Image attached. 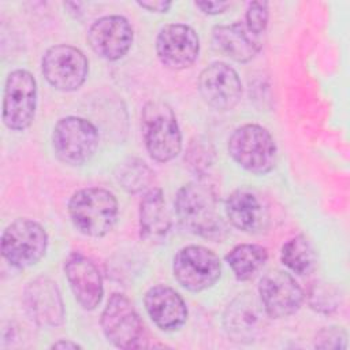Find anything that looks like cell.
<instances>
[{
  "label": "cell",
  "mask_w": 350,
  "mask_h": 350,
  "mask_svg": "<svg viewBox=\"0 0 350 350\" xmlns=\"http://www.w3.org/2000/svg\"><path fill=\"white\" fill-rule=\"evenodd\" d=\"M175 211L180 224L190 232L211 241L227 235V223L217 209V197L212 186L190 182L175 197Z\"/></svg>",
  "instance_id": "6da1fadb"
},
{
  "label": "cell",
  "mask_w": 350,
  "mask_h": 350,
  "mask_svg": "<svg viewBox=\"0 0 350 350\" xmlns=\"http://www.w3.org/2000/svg\"><path fill=\"white\" fill-rule=\"evenodd\" d=\"M118 200L103 187H86L72 194L68 215L74 227L88 237H104L118 219Z\"/></svg>",
  "instance_id": "7a4b0ae2"
},
{
  "label": "cell",
  "mask_w": 350,
  "mask_h": 350,
  "mask_svg": "<svg viewBox=\"0 0 350 350\" xmlns=\"http://www.w3.org/2000/svg\"><path fill=\"white\" fill-rule=\"evenodd\" d=\"M142 137L150 157L167 163L182 149V134L171 107L163 101H149L141 115Z\"/></svg>",
  "instance_id": "3957f363"
},
{
  "label": "cell",
  "mask_w": 350,
  "mask_h": 350,
  "mask_svg": "<svg viewBox=\"0 0 350 350\" xmlns=\"http://www.w3.org/2000/svg\"><path fill=\"white\" fill-rule=\"evenodd\" d=\"M228 153L246 171L264 175L276 163V144L271 133L260 124H243L228 138Z\"/></svg>",
  "instance_id": "277c9868"
},
{
  "label": "cell",
  "mask_w": 350,
  "mask_h": 350,
  "mask_svg": "<svg viewBox=\"0 0 350 350\" xmlns=\"http://www.w3.org/2000/svg\"><path fill=\"white\" fill-rule=\"evenodd\" d=\"M101 328L107 339L119 349L148 347L145 327L130 299L119 293L109 297L101 314Z\"/></svg>",
  "instance_id": "5b68a950"
},
{
  "label": "cell",
  "mask_w": 350,
  "mask_h": 350,
  "mask_svg": "<svg viewBox=\"0 0 350 350\" xmlns=\"http://www.w3.org/2000/svg\"><path fill=\"white\" fill-rule=\"evenodd\" d=\"M48 234L45 228L30 219H16L5 227L1 235L3 257L16 268L37 264L45 254Z\"/></svg>",
  "instance_id": "8992f818"
},
{
  "label": "cell",
  "mask_w": 350,
  "mask_h": 350,
  "mask_svg": "<svg viewBox=\"0 0 350 350\" xmlns=\"http://www.w3.org/2000/svg\"><path fill=\"white\" fill-rule=\"evenodd\" d=\"M57 159L68 165H81L92 159L98 146V133L93 123L79 116L60 119L52 133Z\"/></svg>",
  "instance_id": "52a82bcc"
},
{
  "label": "cell",
  "mask_w": 350,
  "mask_h": 350,
  "mask_svg": "<svg viewBox=\"0 0 350 350\" xmlns=\"http://www.w3.org/2000/svg\"><path fill=\"white\" fill-rule=\"evenodd\" d=\"M172 272L182 287L198 293L212 287L219 280L221 264L219 257L208 247L190 245L175 254Z\"/></svg>",
  "instance_id": "ba28073f"
},
{
  "label": "cell",
  "mask_w": 350,
  "mask_h": 350,
  "mask_svg": "<svg viewBox=\"0 0 350 350\" xmlns=\"http://www.w3.org/2000/svg\"><path fill=\"white\" fill-rule=\"evenodd\" d=\"M37 83L26 70L8 74L3 97V122L10 130H26L36 113Z\"/></svg>",
  "instance_id": "9c48e42d"
},
{
  "label": "cell",
  "mask_w": 350,
  "mask_h": 350,
  "mask_svg": "<svg viewBox=\"0 0 350 350\" xmlns=\"http://www.w3.org/2000/svg\"><path fill=\"white\" fill-rule=\"evenodd\" d=\"M45 79L62 92H72L83 85L89 72V63L82 51L60 44L51 46L41 63Z\"/></svg>",
  "instance_id": "30bf717a"
},
{
  "label": "cell",
  "mask_w": 350,
  "mask_h": 350,
  "mask_svg": "<svg viewBox=\"0 0 350 350\" xmlns=\"http://www.w3.org/2000/svg\"><path fill=\"white\" fill-rule=\"evenodd\" d=\"M198 92L202 100L216 111L232 109L242 96L238 72L228 64L215 62L198 77Z\"/></svg>",
  "instance_id": "8fae6325"
},
{
  "label": "cell",
  "mask_w": 350,
  "mask_h": 350,
  "mask_svg": "<svg viewBox=\"0 0 350 350\" xmlns=\"http://www.w3.org/2000/svg\"><path fill=\"white\" fill-rule=\"evenodd\" d=\"M200 51V40L193 27L182 23L164 26L156 38V53L163 66L171 70L190 67Z\"/></svg>",
  "instance_id": "7c38bea8"
},
{
  "label": "cell",
  "mask_w": 350,
  "mask_h": 350,
  "mask_svg": "<svg viewBox=\"0 0 350 350\" xmlns=\"http://www.w3.org/2000/svg\"><path fill=\"white\" fill-rule=\"evenodd\" d=\"M260 301L272 319L294 314L304 302V291L295 279L284 271L267 273L258 286Z\"/></svg>",
  "instance_id": "4fadbf2b"
},
{
  "label": "cell",
  "mask_w": 350,
  "mask_h": 350,
  "mask_svg": "<svg viewBox=\"0 0 350 350\" xmlns=\"http://www.w3.org/2000/svg\"><path fill=\"white\" fill-rule=\"evenodd\" d=\"M267 317L269 316L261 301L252 293H243L227 306L224 313V327L232 340L250 343L257 340L267 327Z\"/></svg>",
  "instance_id": "5bb4252c"
},
{
  "label": "cell",
  "mask_w": 350,
  "mask_h": 350,
  "mask_svg": "<svg viewBox=\"0 0 350 350\" xmlns=\"http://www.w3.org/2000/svg\"><path fill=\"white\" fill-rule=\"evenodd\" d=\"M228 221L247 234H260L269 226V208L262 196L249 187L234 190L226 201Z\"/></svg>",
  "instance_id": "9a60e30c"
},
{
  "label": "cell",
  "mask_w": 350,
  "mask_h": 350,
  "mask_svg": "<svg viewBox=\"0 0 350 350\" xmlns=\"http://www.w3.org/2000/svg\"><path fill=\"white\" fill-rule=\"evenodd\" d=\"M133 38L134 33L130 22L120 15H108L97 19L88 33L90 48L107 60L123 57L133 44Z\"/></svg>",
  "instance_id": "2e32d148"
},
{
  "label": "cell",
  "mask_w": 350,
  "mask_h": 350,
  "mask_svg": "<svg viewBox=\"0 0 350 350\" xmlns=\"http://www.w3.org/2000/svg\"><path fill=\"white\" fill-rule=\"evenodd\" d=\"M64 272L78 304L86 310L96 309L101 302L104 287L101 273L94 262L75 252L67 257Z\"/></svg>",
  "instance_id": "e0dca14e"
},
{
  "label": "cell",
  "mask_w": 350,
  "mask_h": 350,
  "mask_svg": "<svg viewBox=\"0 0 350 350\" xmlns=\"http://www.w3.org/2000/svg\"><path fill=\"white\" fill-rule=\"evenodd\" d=\"M25 305L30 317L40 325L57 327L64 319V306L55 282L48 278H37L25 288Z\"/></svg>",
  "instance_id": "ac0fdd59"
},
{
  "label": "cell",
  "mask_w": 350,
  "mask_h": 350,
  "mask_svg": "<svg viewBox=\"0 0 350 350\" xmlns=\"http://www.w3.org/2000/svg\"><path fill=\"white\" fill-rule=\"evenodd\" d=\"M144 304L152 321L163 331H176L186 323V304L183 298L168 286L157 284L150 287L145 294Z\"/></svg>",
  "instance_id": "d6986e66"
},
{
  "label": "cell",
  "mask_w": 350,
  "mask_h": 350,
  "mask_svg": "<svg viewBox=\"0 0 350 350\" xmlns=\"http://www.w3.org/2000/svg\"><path fill=\"white\" fill-rule=\"evenodd\" d=\"M213 46L235 62L246 63L261 49L262 41L243 22L215 26L212 30Z\"/></svg>",
  "instance_id": "ffe728a7"
},
{
  "label": "cell",
  "mask_w": 350,
  "mask_h": 350,
  "mask_svg": "<svg viewBox=\"0 0 350 350\" xmlns=\"http://www.w3.org/2000/svg\"><path fill=\"white\" fill-rule=\"evenodd\" d=\"M171 230V215L168 212L164 193L159 187L148 190L139 202L141 237L150 243L165 241Z\"/></svg>",
  "instance_id": "44dd1931"
},
{
  "label": "cell",
  "mask_w": 350,
  "mask_h": 350,
  "mask_svg": "<svg viewBox=\"0 0 350 350\" xmlns=\"http://www.w3.org/2000/svg\"><path fill=\"white\" fill-rule=\"evenodd\" d=\"M268 260V252L261 245L256 243H241L232 247L226 261L232 269L238 280H250L264 267Z\"/></svg>",
  "instance_id": "7402d4cb"
},
{
  "label": "cell",
  "mask_w": 350,
  "mask_h": 350,
  "mask_svg": "<svg viewBox=\"0 0 350 350\" xmlns=\"http://www.w3.org/2000/svg\"><path fill=\"white\" fill-rule=\"evenodd\" d=\"M316 253L304 235L288 239L282 247V262L297 275H309L316 268Z\"/></svg>",
  "instance_id": "603a6c76"
},
{
  "label": "cell",
  "mask_w": 350,
  "mask_h": 350,
  "mask_svg": "<svg viewBox=\"0 0 350 350\" xmlns=\"http://www.w3.org/2000/svg\"><path fill=\"white\" fill-rule=\"evenodd\" d=\"M115 178L126 191L138 193L150 185L153 172L142 160L127 159L116 167Z\"/></svg>",
  "instance_id": "cb8c5ba5"
},
{
  "label": "cell",
  "mask_w": 350,
  "mask_h": 350,
  "mask_svg": "<svg viewBox=\"0 0 350 350\" xmlns=\"http://www.w3.org/2000/svg\"><path fill=\"white\" fill-rule=\"evenodd\" d=\"M338 290L332 288L328 284L323 286H314L309 294V304L313 309L317 312H324L328 313L334 309H336L339 304V297H338Z\"/></svg>",
  "instance_id": "d4e9b609"
},
{
  "label": "cell",
  "mask_w": 350,
  "mask_h": 350,
  "mask_svg": "<svg viewBox=\"0 0 350 350\" xmlns=\"http://www.w3.org/2000/svg\"><path fill=\"white\" fill-rule=\"evenodd\" d=\"M185 161H187V165L196 174L208 170L212 163V152L209 150V144H205V141L200 139H197V142L193 141Z\"/></svg>",
  "instance_id": "484cf974"
},
{
  "label": "cell",
  "mask_w": 350,
  "mask_h": 350,
  "mask_svg": "<svg viewBox=\"0 0 350 350\" xmlns=\"http://www.w3.org/2000/svg\"><path fill=\"white\" fill-rule=\"evenodd\" d=\"M268 3L267 1H253L249 4L246 11V26L256 34L262 36L268 25Z\"/></svg>",
  "instance_id": "4316f807"
},
{
  "label": "cell",
  "mask_w": 350,
  "mask_h": 350,
  "mask_svg": "<svg viewBox=\"0 0 350 350\" xmlns=\"http://www.w3.org/2000/svg\"><path fill=\"white\" fill-rule=\"evenodd\" d=\"M347 335L340 327L323 328L314 340L317 349H346Z\"/></svg>",
  "instance_id": "83f0119b"
},
{
  "label": "cell",
  "mask_w": 350,
  "mask_h": 350,
  "mask_svg": "<svg viewBox=\"0 0 350 350\" xmlns=\"http://www.w3.org/2000/svg\"><path fill=\"white\" fill-rule=\"evenodd\" d=\"M194 4L202 12L209 14V15L221 14L230 5V3H227V1H196Z\"/></svg>",
  "instance_id": "f1b7e54d"
},
{
  "label": "cell",
  "mask_w": 350,
  "mask_h": 350,
  "mask_svg": "<svg viewBox=\"0 0 350 350\" xmlns=\"http://www.w3.org/2000/svg\"><path fill=\"white\" fill-rule=\"evenodd\" d=\"M137 4L150 12H167L172 5L171 1L165 0H149V1H137Z\"/></svg>",
  "instance_id": "f546056e"
},
{
  "label": "cell",
  "mask_w": 350,
  "mask_h": 350,
  "mask_svg": "<svg viewBox=\"0 0 350 350\" xmlns=\"http://www.w3.org/2000/svg\"><path fill=\"white\" fill-rule=\"evenodd\" d=\"M52 349H81V346L71 340H59L51 346Z\"/></svg>",
  "instance_id": "4dcf8cb0"
}]
</instances>
